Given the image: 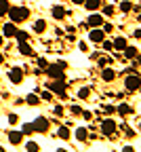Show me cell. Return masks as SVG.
Here are the masks:
<instances>
[{
	"mask_svg": "<svg viewBox=\"0 0 141 152\" xmlns=\"http://www.w3.org/2000/svg\"><path fill=\"white\" fill-rule=\"evenodd\" d=\"M135 38H141V30H135Z\"/></svg>",
	"mask_w": 141,
	"mask_h": 152,
	"instance_id": "ab89813d",
	"label": "cell"
},
{
	"mask_svg": "<svg viewBox=\"0 0 141 152\" xmlns=\"http://www.w3.org/2000/svg\"><path fill=\"white\" fill-rule=\"evenodd\" d=\"M28 152H40V146L36 142H28Z\"/></svg>",
	"mask_w": 141,
	"mask_h": 152,
	"instance_id": "83f0119b",
	"label": "cell"
},
{
	"mask_svg": "<svg viewBox=\"0 0 141 152\" xmlns=\"http://www.w3.org/2000/svg\"><path fill=\"white\" fill-rule=\"evenodd\" d=\"M103 112H105V114H112V112H116V108H114V106H105Z\"/></svg>",
	"mask_w": 141,
	"mask_h": 152,
	"instance_id": "8d00e7d4",
	"label": "cell"
},
{
	"mask_svg": "<svg viewBox=\"0 0 141 152\" xmlns=\"http://www.w3.org/2000/svg\"><path fill=\"white\" fill-rule=\"evenodd\" d=\"M133 9V4L129 2V0H124V2H120V11H122V13H129Z\"/></svg>",
	"mask_w": 141,
	"mask_h": 152,
	"instance_id": "484cf974",
	"label": "cell"
},
{
	"mask_svg": "<svg viewBox=\"0 0 141 152\" xmlns=\"http://www.w3.org/2000/svg\"><path fill=\"white\" fill-rule=\"evenodd\" d=\"M21 133H23V135H30V133H34V125H32V123H25L23 129H21Z\"/></svg>",
	"mask_w": 141,
	"mask_h": 152,
	"instance_id": "d4e9b609",
	"label": "cell"
},
{
	"mask_svg": "<svg viewBox=\"0 0 141 152\" xmlns=\"http://www.w3.org/2000/svg\"><path fill=\"white\" fill-rule=\"evenodd\" d=\"M89 93H91V89H89V87H82V89L78 91V97H80V99H86Z\"/></svg>",
	"mask_w": 141,
	"mask_h": 152,
	"instance_id": "cb8c5ba5",
	"label": "cell"
},
{
	"mask_svg": "<svg viewBox=\"0 0 141 152\" xmlns=\"http://www.w3.org/2000/svg\"><path fill=\"white\" fill-rule=\"evenodd\" d=\"M2 42H4V38H2V36H0V47H2Z\"/></svg>",
	"mask_w": 141,
	"mask_h": 152,
	"instance_id": "7bdbcfd3",
	"label": "cell"
},
{
	"mask_svg": "<svg viewBox=\"0 0 141 152\" xmlns=\"http://www.w3.org/2000/svg\"><path fill=\"white\" fill-rule=\"evenodd\" d=\"M32 125H34V131H38V133H47L49 131V121L44 116H38Z\"/></svg>",
	"mask_w": 141,
	"mask_h": 152,
	"instance_id": "5b68a950",
	"label": "cell"
},
{
	"mask_svg": "<svg viewBox=\"0 0 141 152\" xmlns=\"http://www.w3.org/2000/svg\"><path fill=\"white\" fill-rule=\"evenodd\" d=\"M114 131H116V123L114 121H103L101 123V133H103V135H114Z\"/></svg>",
	"mask_w": 141,
	"mask_h": 152,
	"instance_id": "9c48e42d",
	"label": "cell"
},
{
	"mask_svg": "<svg viewBox=\"0 0 141 152\" xmlns=\"http://www.w3.org/2000/svg\"><path fill=\"white\" fill-rule=\"evenodd\" d=\"M86 137H89V131H86L84 127H80V129H76V140H78V142H84Z\"/></svg>",
	"mask_w": 141,
	"mask_h": 152,
	"instance_id": "d6986e66",
	"label": "cell"
},
{
	"mask_svg": "<svg viewBox=\"0 0 141 152\" xmlns=\"http://www.w3.org/2000/svg\"><path fill=\"white\" fill-rule=\"evenodd\" d=\"M137 64H141V55H137Z\"/></svg>",
	"mask_w": 141,
	"mask_h": 152,
	"instance_id": "b9f144b4",
	"label": "cell"
},
{
	"mask_svg": "<svg viewBox=\"0 0 141 152\" xmlns=\"http://www.w3.org/2000/svg\"><path fill=\"white\" fill-rule=\"evenodd\" d=\"M38 66L42 68V70H47V66H49V61L47 59H38Z\"/></svg>",
	"mask_w": 141,
	"mask_h": 152,
	"instance_id": "e575fe53",
	"label": "cell"
},
{
	"mask_svg": "<svg viewBox=\"0 0 141 152\" xmlns=\"http://www.w3.org/2000/svg\"><path fill=\"white\" fill-rule=\"evenodd\" d=\"M17 47H19V53H21V55H32V47L28 45V40H23V42H19Z\"/></svg>",
	"mask_w": 141,
	"mask_h": 152,
	"instance_id": "e0dca14e",
	"label": "cell"
},
{
	"mask_svg": "<svg viewBox=\"0 0 141 152\" xmlns=\"http://www.w3.org/2000/svg\"><path fill=\"white\" fill-rule=\"evenodd\" d=\"M7 15L11 17L13 23H21V21H25V19L30 17V9H25V7H11Z\"/></svg>",
	"mask_w": 141,
	"mask_h": 152,
	"instance_id": "6da1fadb",
	"label": "cell"
},
{
	"mask_svg": "<svg viewBox=\"0 0 141 152\" xmlns=\"http://www.w3.org/2000/svg\"><path fill=\"white\" fill-rule=\"evenodd\" d=\"M42 99H47V102H51L53 99V95H51V91L47 89V91H42Z\"/></svg>",
	"mask_w": 141,
	"mask_h": 152,
	"instance_id": "f546056e",
	"label": "cell"
},
{
	"mask_svg": "<svg viewBox=\"0 0 141 152\" xmlns=\"http://www.w3.org/2000/svg\"><path fill=\"white\" fill-rule=\"evenodd\" d=\"M9 9H11L9 0H0V17H2V15H7V13H9Z\"/></svg>",
	"mask_w": 141,
	"mask_h": 152,
	"instance_id": "7402d4cb",
	"label": "cell"
},
{
	"mask_svg": "<svg viewBox=\"0 0 141 152\" xmlns=\"http://www.w3.org/2000/svg\"><path fill=\"white\" fill-rule=\"evenodd\" d=\"M124 87H126L129 91H137V89H141V76H139V74H129V76H126V80H124Z\"/></svg>",
	"mask_w": 141,
	"mask_h": 152,
	"instance_id": "277c9868",
	"label": "cell"
},
{
	"mask_svg": "<svg viewBox=\"0 0 141 152\" xmlns=\"http://www.w3.org/2000/svg\"><path fill=\"white\" fill-rule=\"evenodd\" d=\"M9 78H11V83H13V85L23 83V70H21V68H13V70L9 72Z\"/></svg>",
	"mask_w": 141,
	"mask_h": 152,
	"instance_id": "8992f818",
	"label": "cell"
},
{
	"mask_svg": "<svg viewBox=\"0 0 141 152\" xmlns=\"http://www.w3.org/2000/svg\"><path fill=\"white\" fill-rule=\"evenodd\" d=\"M49 91L55 93V95H59V97H65V80L63 78L61 80H51L49 83Z\"/></svg>",
	"mask_w": 141,
	"mask_h": 152,
	"instance_id": "3957f363",
	"label": "cell"
},
{
	"mask_svg": "<svg viewBox=\"0 0 141 152\" xmlns=\"http://www.w3.org/2000/svg\"><path fill=\"white\" fill-rule=\"evenodd\" d=\"M110 61H112V59H110V57H101V59H99L97 64H99V68H101V70H103V68H105V66H108Z\"/></svg>",
	"mask_w": 141,
	"mask_h": 152,
	"instance_id": "f1b7e54d",
	"label": "cell"
},
{
	"mask_svg": "<svg viewBox=\"0 0 141 152\" xmlns=\"http://www.w3.org/2000/svg\"><path fill=\"white\" fill-rule=\"evenodd\" d=\"M51 13H53V17H55V19H59V21H61V19L68 15V11H65L63 7H53V11H51Z\"/></svg>",
	"mask_w": 141,
	"mask_h": 152,
	"instance_id": "4fadbf2b",
	"label": "cell"
},
{
	"mask_svg": "<svg viewBox=\"0 0 141 152\" xmlns=\"http://www.w3.org/2000/svg\"><path fill=\"white\" fill-rule=\"evenodd\" d=\"M82 4L86 7V11H97V9H99V4H101V0H84Z\"/></svg>",
	"mask_w": 141,
	"mask_h": 152,
	"instance_id": "9a60e30c",
	"label": "cell"
},
{
	"mask_svg": "<svg viewBox=\"0 0 141 152\" xmlns=\"http://www.w3.org/2000/svg\"><path fill=\"white\" fill-rule=\"evenodd\" d=\"M15 34H17V28H15L13 21L2 26V36H4V38H15Z\"/></svg>",
	"mask_w": 141,
	"mask_h": 152,
	"instance_id": "30bf717a",
	"label": "cell"
},
{
	"mask_svg": "<svg viewBox=\"0 0 141 152\" xmlns=\"http://www.w3.org/2000/svg\"><path fill=\"white\" fill-rule=\"evenodd\" d=\"M57 152H68V150H63V148H59V150H57Z\"/></svg>",
	"mask_w": 141,
	"mask_h": 152,
	"instance_id": "ee69618b",
	"label": "cell"
},
{
	"mask_svg": "<svg viewBox=\"0 0 141 152\" xmlns=\"http://www.w3.org/2000/svg\"><path fill=\"white\" fill-rule=\"evenodd\" d=\"M122 152H135V150H133V146H124V148H122Z\"/></svg>",
	"mask_w": 141,
	"mask_h": 152,
	"instance_id": "f35d334b",
	"label": "cell"
},
{
	"mask_svg": "<svg viewBox=\"0 0 141 152\" xmlns=\"http://www.w3.org/2000/svg\"><path fill=\"white\" fill-rule=\"evenodd\" d=\"M101 28H103V32H105V34L114 30V26H112V23H105V21H103V26H101Z\"/></svg>",
	"mask_w": 141,
	"mask_h": 152,
	"instance_id": "4dcf8cb0",
	"label": "cell"
},
{
	"mask_svg": "<svg viewBox=\"0 0 141 152\" xmlns=\"http://www.w3.org/2000/svg\"><path fill=\"white\" fill-rule=\"evenodd\" d=\"M57 135L61 137V140H70V135H72V133H70V129H68V127H59Z\"/></svg>",
	"mask_w": 141,
	"mask_h": 152,
	"instance_id": "ffe728a7",
	"label": "cell"
},
{
	"mask_svg": "<svg viewBox=\"0 0 141 152\" xmlns=\"http://www.w3.org/2000/svg\"><path fill=\"white\" fill-rule=\"evenodd\" d=\"M44 30H47V21H44V19H38V21L34 23V32L36 34H42Z\"/></svg>",
	"mask_w": 141,
	"mask_h": 152,
	"instance_id": "ac0fdd59",
	"label": "cell"
},
{
	"mask_svg": "<svg viewBox=\"0 0 141 152\" xmlns=\"http://www.w3.org/2000/svg\"><path fill=\"white\" fill-rule=\"evenodd\" d=\"M17 121H19L17 114H9V123H11V125H17Z\"/></svg>",
	"mask_w": 141,
	"mask_h": 152,
	"instance_id": "d6a6232c",
	"label": "cell"
},
{
	"mask_svg": "<svg viewBox=\"0 0 141 152\" xmlns=\"http://www.w3.org/2000/svg\"><path fill=\"white\" fill-rule=\"evenodd\" d=\"M72 112H74V114H82V110H80L78 106H72Z\"/></svg>",
	"mask_w": 141,
	"mask_h": 152,
	"instance_id": "74e56055",
	"label": "cell"
},
{
	"mask_svg": "<svg viewBox=\"0 0 141 152\" xmlns=\"http://www.w3.org/2000/svg\"><path fill=\"white\" fill-rule=\"evenodd\" d=\"M103 13H105L108 17H112V15H114V7H105V9H103Z\"/></svg>",
	"mask_w": 141,
	"mask_h": 152,
	"instance_id": "836d02e7",
	"label": "cell"
},
{
	"mask_svg": "<svg viewBox=\"0 0 141 152\" xmlns=\"http://www.w3.org/2000/svg\"><path fill=\"white\" fill-rule=\"evenodd\" d=\"M86 26L91 28H99V26H103V17L101 15H97V13H91L89 19H86Z\"/></svg>",
	"mask_w": 141,
	"mask_h": 152,
	"instance_id": "ba28073f",
	"label": "cell"
},
{
	"mask_svg": "<svg viewBox=\"0 0 141 152\" xmlns=\"http://www.w3.org/2000/svg\"><path fill=\"white\" fill-rule=\"evenodd\" d=\"M116 112H118V114H122V116H129V114L133 112V108H131L129 104H120V106L116 108Z\"/></svg>",
	"mask_w": 141,
	"mask_h": 152,
	"instance_id": "2e32d148",
	"label": "cell"
},
{
	"mask_svg": "<svg viewBox=\"0 0 141 152\" xmlns=\"http://www.w3.org/2000/svg\"><path fill=\"white\" fill-rule=\"evenodd\" d=\"M101 78H103L105 83H112V80L116 78V72H114V70H110V68H103V72H101Z\"/></svg>",
	"mask_w": 141,
	"mask_h": 152,
	"instance_id": "5bb4252c",
	"label": "cell"
},
{
	"mask_svg": "<svg viewBox=\"0 0 141 152\" xmlns=\"http://www.w3.org/2000/svg\"><path fill=\"white\" fill-rule=\"evenodd\" d=\"M63 70H65V61H57L55 66H53V64L47 66V74L51 76V80H61V78H65V76H63Z\"/></svg>",
	"mask_w": 141,
	"mask_h": 152,
	"instance_id": "7a4b0ae2",
	"label": "cell"
},
{
	"mask_svg": "<svg viewBox=\"0 0 141 152\" xmlns=\"http://www.w3.org/2000/svg\"><path fill=\"white\" fill-rule=\"evenodd\" d=\"M112 47H114L116 51H124V49L129 47V42H126L124 36H118V38H114V40H112Z\"/></svg>",
	"mask_w": 141,
	"mask_h": 152,
	"instance_id": "8fae6325",
	"label": "cell"
},
{
	"mask_svg": "<svg viewBox=\"0 0 141 152\" xmlns=\"http://www.w3.org/2000/svg\"><path fill=\"white\" fill-rule=\"evenodd\" d=\"M72 2H74V4H82V2H84V0H72Z\"/></svg>",
	"mask_w": 141,
	"mask_h": 152,
	"instance_id": "60d3db41",
	"label": "cell"
},
{
	"mask_svg": "<svg viewBox=\"0 0 141 152\" xmlns=\"http://www.w3.org/2000/svg\"><path fill=\"white\" fill-rule=\"evenodd\" d=\"M89 40H91V42H103V40H105V32H103V30H97V28L91 30Z\"/></svg>",
	"mask_w": 141,
	"mask_h": 152,
	"instance_id": "52a82bcc",
	"label": "cell"
},
{
	"mask_svg": "<svg viewBox=\"0 0 141 152\" xmlns=\"http://www.w3.org/2000/svg\"><path fill=\"white\" fill-rule=\"evenodd\" d=\"M15 38L19 42H23V40H28V32H21V30H17V34H15Z\"/></svg>",
	"mask_w": 141,
	"mask_h": 152,
	"instance_id": "4316f807",
	"label": "cell"
},
{
	"mask_svg": "<svg viewBox=\"0 0 141 152\" xmlns=\"http://www.w3.org/2000/svg\"><path fill=\"white\" fill-rule=\"evenodd\" d=\"M55 114H57V116H61V114H63V108L61 106H55V110H53Z\"/></svg>",
	"mask_w": 141,
	"mask_h": 152,
	"instance_id": "d590c367",
	"label": "cell"
},
{
	"mask_svg": "<svg viewBox=\"0 0 141 152\" xmlns=\"http://www.w3.org/2000/svg\"><path fill=\"white\" fill-rule=\"evenodd\" d=\"M124 57H126V59H135V57H137V49L135 47H126L124 49Z\"/></svg>",
	"mask_w": 141,
	"mask_h": 152,
	"instance_id": "44dd1931",
	"label": "cell"
},
{
	"mask_svg": "<svg viewBox=\"0 0 141 152\" xmlns=\"http://www.w3.org/2000/svg\"><path fill=\"white\" fill-rule=\"evenodd\" d=\"M101 45H103V49H105V51H112V49H114V47H112V40H103Z\"/></svg>",
	"mask_w": 141,
	"mask_h": 152,
	"instance_id": "1f68e13d",
	"label": "cell"
},
{
	"mask_svg": "<svg viewBox=\"0 0 141 152\" xmlns=\"http://www.w3.org/2000/svg\"><path fill=\"white\" fill-rule=\"evenodd\" d=\"M9 142L13 146H19V144L23 142V133L21 131H9Z\"/></svg>",
	"mask_w": 141,
	"mask_h": 152,
	"instance_id": "7c38bea8",
	"label": "cell"
},
{
	"mask_svg": "<svg viewBox=\"0 0 141 152\" xmlns=\"http://www.w3.org/2000/svg\"><path fill=\"white\" fill-rule=\"evenodd\" d=\"M0 28H2V23H0Z\"/></svg>",
	"mask_w": 141,
	"mask_h": 152,
	"instance_id": "bcb514c9",
	"label": "cell"
},
{
	"mask_svg": "<svg viewBox=\"0 0 141 152\" xmlns=\"http://www.w3.org/2000/svg\"><path fill=\"white\" fill-rule=\"evenodd\" d=\"M25 102H28L30 106H36V104H38V95H36V93H30L28 97H25Z\"/></svg>",
	"mask_w": 141,
	"mask_h": 152,
	"instance_id": "603a6c76",
	"label": "cell"
},
{
	"mask_svg": "<svg viewBox=\"0 0 141 152\" xmlns=\"http://www.w3.org/2000/svg\"><path fill=\"white\" fill-rule=\"evenodd\" d=\"M0 152H7V150H4V148H2V146H0Z\"/></svg>",
	"mask_w": 141,
	"mask_h": 152,
	"instance_id": "f6af8a7d",
	"label": "cell"
}]
</instances>
